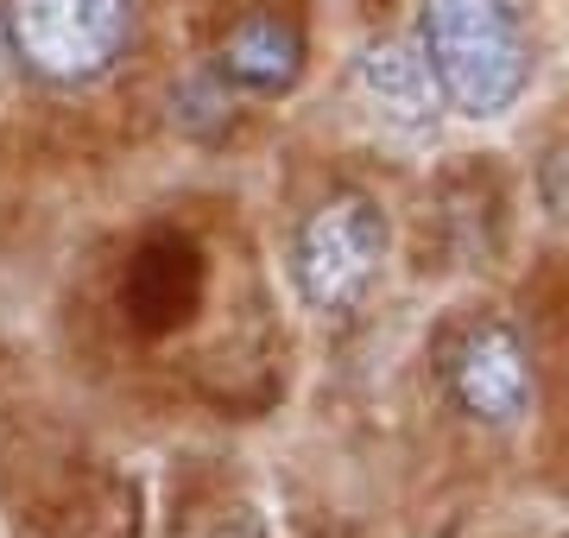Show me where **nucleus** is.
Masks as SVG:
<instances>
[{"mask_svg": "<svg viewBox=\"0 0 569 538\" xmlns=\"http://www.w3.org/2000/svg\"><path fill=\"white\" fill-rule=\"evenodd\" d=\"M411 44L425 51L443 108L468 121L512 114L538 77V44L512 0H418Z\"/></svg>", "mask_w": 569, "mask_h": 538, "instance_id": "obj_1", "label": "nucleus"}, {"mask_svg": "<svg viewBox=\"0 0 569 538\" xmlns=\"http://www.w3.org/2000/svg\"><path fill=\"white\" fill-rule=\"evenodd\" d=\"M133 0H7V39L26 77L51 89H89L133 44Z\"/></svg>", "mask_w": 569, "mask_h": 538, "instance_id": "obj_2", "label": "nucleus"}, {"mask_svg": "<svg viewBox=\"0 0 569 538\" xmlns=\"http://www.w3.org/2000/svg\"><path fill=\"white\" fill-rule=\"evenodd\" d=\"M387 248H392L387 209L361 190H336L291 235V286L310 311L342 317L373 291V279L387 267Z\"/></svg>", "mask_w": 569, "mask_h": 538, "instance_id": "obj_3", "label": "nucleus"}, {"mask_svg": "<svg viewBox=\"0 0 569 538\" xmlns=\"http://www.w3.org/2000/svg\"><path fill=\"white\" fill-rule=\"evenodd\" d=\"M437 373H443L449 406L468 425H488V431L526 425V412L538 406V368H531L526 336L512 330L507 317L456 323L437 349Z\"/></svg>", "mask_w": 569, "mask_h": 538, "instance_id": "obj_4", "label": "nucleus"}, {"mask_svg": "<svg viewBox=\"0 0 569 538\" xmlns=\"http://www.w3.org/2000/svg\"><path fill=\"white\" fill-rule=\"evenodd\" d=\"M305 77V26L279 13V7H260L247 13L222 44H216V83L241 89V96H284Z\"/></svg>", "mask_w": 569, "mask_h": 538, "instance_id": "obj_5", "label": "nucleus"}, {"mask_svg": "<svg viewBox=\"0 0 569 538\" xmlns=\"http://www.w3.org/2000/svg\"><path fill=\"white\" fill-rule=\"evenodd\" d=\"M355 89H361V102L387 127H399V133H425V127H437V114H443V96H437V77H430L425 51L406 44V39L367 44L361 58H355Z\"/></svg>", "mask_w": 569, "mask_h": 538, "instance_id": "obj_6", "label": "nucleus"}, {"mask_svg": "<svg viewBox=\"0 0 569 538\" xmlns=\"http://www.w3.org/2000/svg\"><path fill=\"white\" fill-rule=\"evenodd\" d=\"M538 209H545L557 228H569V140H557L538 159Z\"/></svg>", "mask_w": 569, "mask_h": 538, "instance_id": "obj_7", "label": "nucleus"}, {"mask_svg": "<svg viewBox=\"0 0 569 538\" xmlns=\"http://www.w3.org/2000/svg\"><path fill=\"white\" fill-rule=\"evenodd\" d=\"M183 538H272V532H266V519L253 507H222V514L197 519Z\"/></svg>", "mask_w": 569, "mask_h": 538, "instance_id": "obj_8", "label": "nucleus"}, {"mask_svg": "<svg viewBox=\"0 0 569 538\" xmlns=\"http://www.w3.org/2000/svg\"><path fill=\"white\" fill-rule=\"evenodd\" d=\"M20 70V58H13V39H7V13H0V83Z\"/></svg>", "mask_w": 569, "mask_h": 538, "instance_id": "obj_9", "label": "nucleus"}]
</instances>
